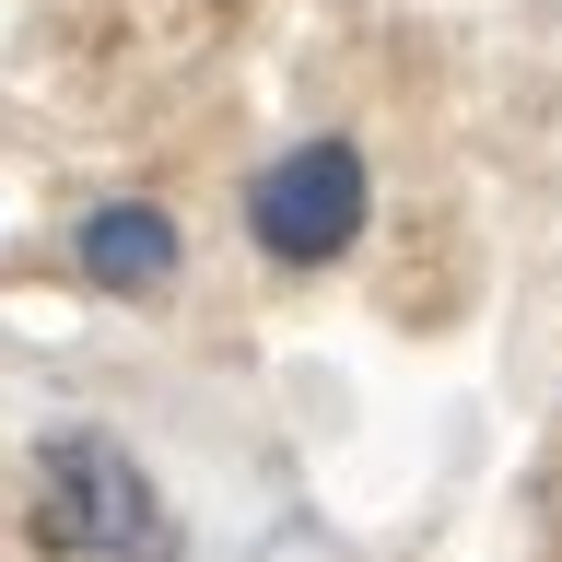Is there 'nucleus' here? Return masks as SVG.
Wrapping results in <instances>:
<instances>
[{
	"label": "nucleus",
	"mask_w": 562,
	"mask_h": 562,
	"mask_svg": "<svg viewBox=\"0 0 562 562\" xmlns=\"http://www.w3.org/2000/svg\"><path fill=\"white\" fill-rule=\"evenodd\" d=\"M363 223H375V165H363V140H340V130L270 153L258 188H246V235H258L270 270H328V258L363 246Z\"/></svg>",
	"instance_id": "nucleus-2"
},
{
	"label": "nucleus",
	"mask_w": 562,
	"mask_h": 562,
	"mask_svg": "<svg viewBox=\"0 0 562 562\" xmlns=\"http://www.w3.org/2000/svg\"><path fill=\"white\" fill-rule=\"evenodd\" d=\"M35 539L70 562H176V516L153 469L94 422H59L35 446Z\"/></svg>",
	"instance_id": "nucleus-1"
},
{
	"label": "nucleus",
	"mask_w": 562,
	"mask_h": 562,
	"mask_svg": "<svg viewBox=\"0 0 562 562\" xmlns=\"http://www.w3.org/2000/svg\"><path fill=\"white\" fill-rule=\"evenodd\" d=\"M70 270L94 281V293L153 305V293H176V270H188V235H176L165 200H94L70 223Z\"/></svg>",
	"instance_id": "nucleus-3"
}]
</instances>
